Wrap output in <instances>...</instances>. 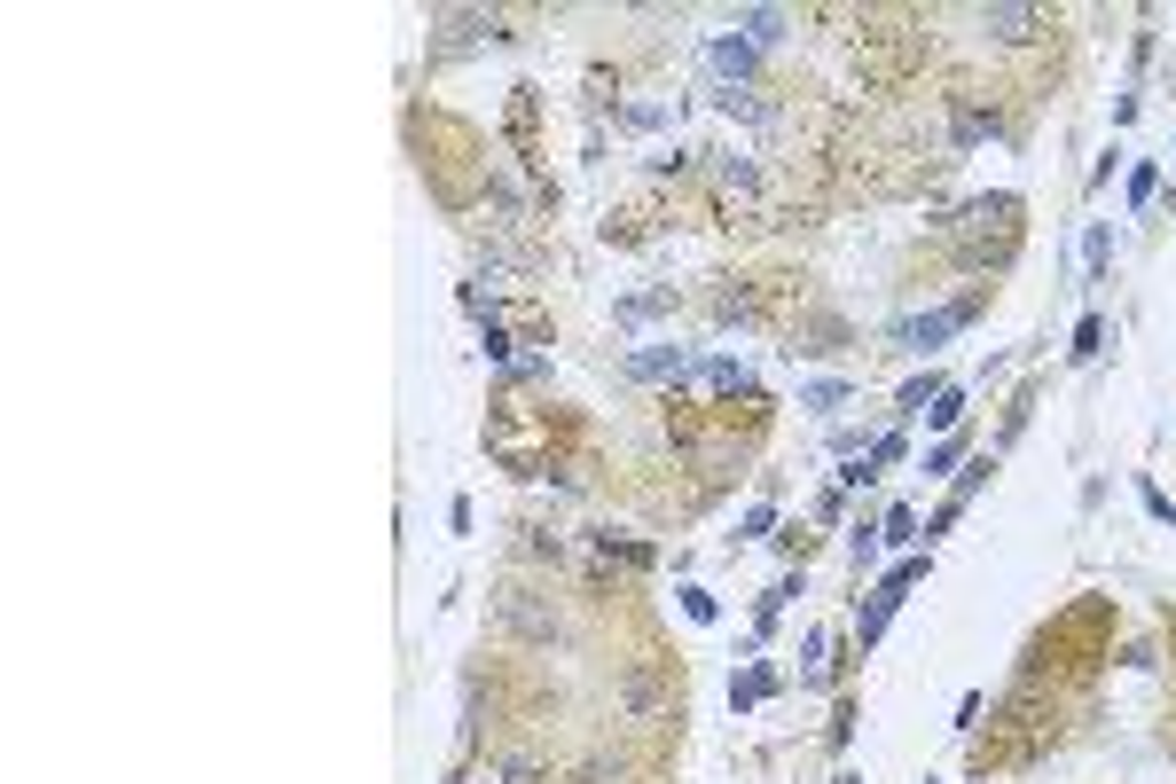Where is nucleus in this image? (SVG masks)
<instances>
[{
  "label": "nucleus",
  "mask_w": 1176,
  "mask_h": 784,
  "mask_svg": "<svg viewBox=\"0 0 1176 784\" xmlns=\"http://www.w3.org/2000/svg\"><path fill=\"white\" fill-rule=\"evenodd\" d=\"M1145 510H1153V518H1161V526H1176V502H1168V494H1161V487H1145Z\"/></svg>",
  "instance_id": "obj_28"
},
{
  "label": "nucleus",
  "mask_w": 1176,
  "mask_h": 784,
  "mask_svg": "<svg viewBox=\"0 0 1176 784\" xmlns=\"http://www.w3.org/2000/svg\"><path fill=\"white\" fill-rule=\"evenodd\" d=\"M972 314H980V291H965V299H949V306H934V314H910V322H894L886 337L902 345V354H941V337H957Z\"/></svg>",
  "instance_id": "obj_3"
},
{
  "label": "nucleus",
  "mask_w": 1176,
  "mask_h": 784,
  "mask_svg": "<svg viewBox=\"0 0 1176 784\" xmlns=\"http://www.w3.org/2000/svg\"><path fill=\"white\" fill-rule=\"evenodd\" d=\"M878 542H886V550H910V542H918V510H886Z\"/></svg>",
  "instance_id": "obj_14"
},
{
  "label": "nucleus",
  "mask_w": 1176,
  "mask_h": 784,
  "mask_svg": "<svg viewBox=\"0 0 1176 784\" xmlns=\"http://www.w3.org/2000/svg\"><path fill=\"white\" fill-rule=\"evenodd\" d=\"M612 707L627 714V722H644V730H659L667 714H675V690L652 675V667H620L612 675Z\"/></svg>",
  "instance_id": "obj_4"
},
{
  "label": "nucleus",
  "mask_w": 1176,
  "mask_h": 784,
  "mask_svg": "<svg viewBox=\"0 0 1176 784\" xmlns=\"http://www.w3.org/2000/svg\"><path fill=\"white\" fill-rule=\"evenodd\" d=\"M957 463H965V431H949V440L926 456V471H957Z\"/></svg>",
  "instance_id": "obj_25"
},
{
  "label": "nucleus",
  "mask_w": 1176,
  "mask_h": 784,
  "mask_svg": "<svg viewBox=\"0 0 1176 784\" xmlns=\"http://www.w3.org/2000/svg\"><path fill=\"white\" fill-rule=\"evenodd\" d=\"M894 604H902V596H886V588H871V604H863V644H878V636H886V620H894Z\"/></svg>",
  "instance_id": "obj_13"
},
{
  "label": "nucleus",
  "mask_w": 1176,
  "mask_h": 784,
  "mask_svg": "<svg viewBox=\"0 0 1176 784\" xmlns=\"http://www.w3.org/2000/svg\"><path fill=\"white\" fill-rule=\"evenodd\" d=\"M847 550H855V565H871V557H878V526H855Z\"/></svg>",
  "instance_id": "obj_26"
},
{
  "label": "nucleus",
  "mask_w": 1176,
  "mask_h": 784,
  "mask_svg": "<svg viewBox=\"0 0 1176 784\" xmlns=\"http://www.w3.org/2000/svg\"><path fill=\"white\" fill-rule=\"evenodd\" d=\"M596 550H604V557H620V565H636V573L652 565V550H644V542H620V534H596Z\"/></svg>",
  "instance_id": "obj_21"
},
{
  "label": "nucleus",
  "mask_w": 1176,
  "mask_h": 784,
  "mask_svg": "<svg viewBox=\"0 0 1176 784\" xmlns=\"http://www.w3.org/2000/svg\"><path fill=\"white\" fill-rule=\"evenodd\" d=\"M738 32H746L753 48H777V40H784V9H746V17H738Z\"/></svg>",
  "instance_id": "obj_11"
},
{
  "label": "nucleus",
  "mask_w": 1176,
  "mask_h": 784,
  "mask_svg": "<svg viewBox=\"0 0 1176 784\" xmlns=\"http://www.w3.org/2000/svg\"><path fill=\"white\" fill-rule=\"evenodd\" d=\"M840 400H847V385H840V377H816V385H800V408H824V416H832Z\"/></svg>",
  "instance_id": "obj_18"
},
{
  "label": "nucleus",
  "mask_w": 1176,
  "mask_h": 784,
  "mask_svg": "<svg viewBox=\"0 0 1176 784\" xmlns=\"http://www.w3.org/2000/svg\"><path fill=\"white\" fill-rule=\"evenodd\" d=\"M706 157H714V181H721V189H738V197L761 189V165H753L746 149H706Z\"/></svg>",
  "instance_id": "obj_9"
},
{
  "label": "nucleus",
  "mask_w": 1176,
  "mask_h": 784,
  "mask_svg": "<svg viewBox=\"0 0 1176 784\" xmlns=\"http://www.w3.org/2000/svg\"><path fill=\"white\" fill-rule=\"evenodd\" d=\"M934 400H941V385H934V377H910V385H902V416H926Z\"/></svg>",
  "instance_id": "obj_20"
},
{
  "label": "nucleus",
  "mask_w": 1176,
  "mask_h": 784,
  "mask_svg": "<svg viewBox=\"0 0 1176 784\" xmlns=\"http://www.w3.org/2000/svg\"><path fill=\"white\" fill-rule=\"evenodd\" d=\"M800 682H808V690L832 682V636H808V644H800Z\"/></svg>",
  "instance_id": "obj_10"
},
{
  "label": "nucleus",
  "mask_w": 1176,
  "mask_h": 784,
  "mask_svg": "<svg viewBox=\"0 0 1176 784\" xmlns=\"http://www.w3.org/2000/svg\"><path fill=\"white\" fill-rule=\"evenodd\" d=\"M769 526H777V510H769V502H753V510L738 518V542H769Z\"/></svg>",
  "instance_id": "obj_23"
},
{
  "label": "nucleus",
  "mask_w": 1176,
  "mask_h": 784,
  "mask_svg": "<svg viewBox=\"0 0 1176 784\" xmlns=\"http://www.w3.org/2000/svg\"><path fill=\"white\" fill-rule=\"evenodd\" d=\"M525 557H541V565H565V534H550V526H525Z\"/></svg>",
  "instance_id": "obj_16"
},
{
  "label": "nucleus",
  "mask_w": 1176,
  "mask_h": 784,
  "mask_svg": "<svg viewBox=\"0 0 1176 784\" xmlns=\"http://www.w3.org/2000/svg\"><path fill=\"white\" fill-rule=\"evenodd\" d=\"M980 32L997 40V48H1028V40L1051 32V17H1043V9H1012V0H988V9H980Z\"/></svg>",
  "instance_id": "obj_5"
},
{
  "label": "nucleus",
  "mask_w": 1176,
  "mask_h": 784,
  "mask_svg": "<svg viewBox=\"0 0 1176 784\" xmlns=\"http://www.w3.org/2000/svg\"><path fill=\"white\" fill-rule=\"evenodd\" d=\"M1099 345H1106V322H1099V314H1082V330H1074V362H1091Z\"/></svg>",
  "instance_id": "obj_24"
},
{
  "label": "nucleus",
  "mask_w": 1176,
  "mask_h": 784,
  "mask_svg": "<svg viewBox=\"0 0 1176 784\" xmlns=\"http://www.w3.org/2000/svg\"><path fill=\"white\" fill-rule=\"evenodd\" d=\"M589 784H627V761H604V753H596V761H589Z\"/></svg>",
  "instance_id": "obj_27"
},
{
  "label": "nucleus",
  "mask_w": 1176,
  "mask_h": 784,
  "mask_svg": "<svg viewBox=\"0 0 1176 784\" xmlns=\"http://www.w3.org/2000/svg\"><path fill=\"white\" fill-rule=\"evenodd\" d=\"M926 424H941V431H957V424H965V385H941V400L926 408Z\"/></svg>",
  "instance_id": "obj_15"
},
{
  "label": "nucleus",
  "mask_w": 1176,
  "mask_h": 784,
  "mask_svg": "<svg viewBox=\"0 0 1176 784\" xmlns=\"http://www.w3.org/2000/svg\"><path fill=\"white\" fill-rule=\"evenodd\" d=\"M1012 243H1020V197H980V205H965V220H957V251H965V268H1005L1012 259Z\"/></svg>",
  "instance_id": "obj_1"
},
{
  "label": "nucleus",
  "mask_w": 1176,
  "mask_h": 784,
  "mask_svg": "<svg viewBox=\"0 0 1176 784\" xmlns=\"http://www.w3.org/2000/svg\"><path fill=\"white\" fill-rule=\"evenodd\" d=\"M753 63H761V48H753L746 32H714V40H706V71H714L721 86H738V79H753Z\"/></svg>",
  "instance_id": "obj_7"
},
{
  "label": "nucleus",
  "mask_w": 1176,
  "mask_h": 784,
  "mask_svg": "<svg viewBox=\"0 0 1176 784\" xmlns=\"http://www.w3.org/2000/svg\"><path fill=\"white\" fill-rule=\"evenodd\" d=\"M690 345H644V354H627V377L636 385H690Z\"/></svg>",
  "instance_id": "obj_6"
},
{
  "label": "nucleus",
  "mask_w": 1176,
  "mask_h": 784,
  "mask_svg": "<svg viewBox=\"0 0 1176 784\" xmlns=\"http://www.w3.org/2000/svg\"><path fill=\"white\" fill-rule=\"evenodd\" d=\"M918 581H926V550H918V557H902V565H894V573H886L878 588H886V596H910Z\"/></svg>",
  "instance_id": "obj_17"
},
{
  "label": "nucleus",
  "mask_w": 1176,
  "mask_h": 784,
  "mask_svg": "<svg viewBox=\"0 0 1176 784\" xmlns=\"http://www.w3.org/2000/svg\"><path fill=\"white\" fill-rule=\"evenodd\" d=\"M769 690H777V675H769V667H746V675L730 682V707H761Z\"/></svg>",
  "instance_id": "obj_12"
},
{
  "label": "nucleus",
  "mask_w": 1176,
  "mask_h": 784,
  "mask_svg": "<svg viewBox=\"0 0 1176 784\" xmlns=\"http://www.w3.org/2000/svg\"><path fill=\"white\" fill-rule=\"evenodd\" d=\"M690 393H714V400H753V369H746V362H698V369H690Z\"/></svg>",
  "instance_id": "obj_8"
},
{
  "label": "nucleus",
  "mask_w": 1176,
  "mask_h": 784,
  "mask_svg": "<svg viewBox=\"0 0 1176 784\" xmlns=\"http://www.w3.org/2000/svg\"><path fill=\"white\" fill-rule=\"evenodd\" d=\"M792 596H800V573H784V581H777V588L761 596V628H777V613H784Z\"/></svg>",
  "instance_id": "obj_22"
},
{
  "label": "nucleus",
  "mask_w": 1176,
  "mask_h": 784,
  "mask_svg": "<svg viewBox=\"0 0 1176 784\" xmlns=\"http://www.w3.org/2000/svg\"><path fill=\"white\" fill-rule=\"evenodd\" d=\"M487 613H495V628L518 636V644H558V604L541 596V588H525V581H495V588H487Z\"/></svg>",
  "instance_id": "obj_2"
},
{
  "label": "nucleus",
  "mask_w": 1176,
  "mask_h": 784,
  "mask_svg": "<svg viewBox=\"0 0 1176 784\" xmlns=\"http://www.w3.org/2000/svg\"><path fill=\"white\" fill-rule=\"evenodd\" d=\"M495 776H502V784H550V769H541V761H525V753L495 761Z\"/></svg>",
  "instance_id": "obj_19"
}]
</instances>
